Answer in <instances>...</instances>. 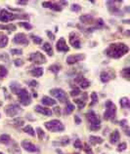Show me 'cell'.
I'll use <instances>...</instances> for the list:
<instances>
[{"label":"cell","mask_w":130,"mask_h":154,"mask_svg":"<svg viewBox=\"0 0 130 154\" xmlns=\"http://www.w3.org/2000/svg\"><path fill=\"white\" fill-rule=\"evenodd\" d=\"M129 52V47L124 43L116 42L109 44L107 49H105L104 53L106 56L112 59H120Z\"/></svg>","instance_id":"obj_1"},{"label":"cell","mask_w":130,"mask_h":154,"mask_svg":"<svg viewBox=\"0 0 130 154\" xmlns=\"http://www.w3.org/2000/svg\"><path fill=\"white\" fill-rule=\"evenodd\" d=\"M28 20L30 19V16L25 15V14H14L11 13L6 9H3L0 11V21L3 23H7L10 21H14V20Z\"/></svg>","instance_id":"obj_2"},{"label":"cell","mask_w":130,"mask_h":154,"mask_svg":"<svg viewBox=\"0 0 130 154\" xmlns=\"http://www.w3.org/2000/svg\"><path fill=\"white\" fill-rule=\"evenodd\" d=\"M106 110L104 112V119L105 120H112L115 122L116 117V106L112 100H107L105 103Z\"/></svg>","instance_id":"obj_3"},{"label":"cell","mask_w":130,"mask_h":154,"mask_svg":"<svg viewBox=\"0 0 130 154\" xmlns=\"http://www.w3.org/2000/svg\"><path fill=\"white\" fill-rule=\"evenodd\" d=\"M44 126H45V128L48 131H50L52 133H61L65 131L64 124L58 119H53L51 121H48V122L44 123Z\"/></svg>","instance_id":"obj_4"},{"label":"cell","mask_w":130,"mask_h":154,"mask_svg":"<svg viewBox=\"0 0 130 154\" xmlns=\"http://www.w3.org/2000/svg\"><path fill=\"white\" fill-rule=\"evenodd\" d=\"M16 95L18 96L19 102L21 103V104L25 105V106H27V105H30L32 103L31 96H30V94L28 93V91L27 90L26 88H21L17 92V94H16Z\"/></svg>","instance_id":"obj_5"},{"label":"cell","mask_w":130,"mask_h":154,"mask_svg":"<svg viewBox=\"0 0 130 154\" xmlns=\"http://www.w3.org/2000/svg\"><path fill=\"white\" fill-rule=\"evenodd\" d=\"M50 95L52 97H54V98H56L60 103H67L68 102L67 93L65 92L63 89H60V88L51 89V90H50Z\"/></svg>","instance_id":"obj_6"},{"label":"cell","mask_w":130,"mask_h":154,"mask_svg":"<svg viewBox=\"0 0 130 154\" xmlns=\"http://www.w3.org/2000/svg\"><path fill=\"white\" fill-rule=\"evenodd\" d=\"M4 111H5L6 115L9 116V117H15L19 115L20 113L23 112V109L21 108V106L16 103H11L9 105L4 108Z\"/></svg>","instance_id":"obj_7"},{"label":"cell","mask_w":130,"mask_h":154,"mask_svg":"<svg viewBox=\"0 0 130 154\" xmlns=\"http://www.w3.org/2000/svg\"><path fill=\"white\" fill-rule=\"evenodd\" d=\"M28 60L35 64H42V63H45L47 62L46 57L40 52L31 53V54L30 55V57H28Z\"/></svg>","instance_id":"obj_8"},{"label":"cell","mask_w":130,"mask_h":154,"mask_svg":"<svg viewBox=\"0 0 130 154\" xmlns=\"http://www.w3.org/2000/svg\"><path fill=\"white\" fill-rule=\"evenodd\" d=\"M85 115H86V119L89 123V126H99V125H101L100 117L93 110H89Z\"/></svg>","instance_id":"obj_9"},{"label":"cell","mask_w":130,"mask_h":154,"mask_svg":"<svg viewBox=\"0 0 130 154\" xmlns=\"http://www.w3.org/2000/svg\"><path fill=\"white\" fill-rule=\"evenodd\" d=\"M68 41L70 44L75 48V49H80L81 48V42L79 35L76 33L75 31H71L70 35H68Z\"/></svg>","instance_id":"obj_10"},{"label":"cell","mask_w":130,"mask_h":154,"mask_svg":"<svg viewBox=\"0 0 130 154\" xmlns=\"http://www.w3.org/2000/svg\"><path fill=\"white\" fill-rule=\"evenodd\" d=\"M13 42L16 44H21V45H28L30 40H28L27 36L25 33H23V32H19V33H17L14 36Z\"/></svg>","instance_id":"obj_11"},{"label":"cell","mask_w":130,"mask_h":154,"mask_svg":"<svg viewBox=\"0 0 130 154\" xmlns=\"http://www.w3.org/2000/svg\"><path fill=\"white\" fill-rule=\"evenodd\" d=\"M56 49L60 53H62V52L67 53V52L70 51V47L68 46V44L66 42V40H65V38L61 37L56 43Z\"/></svg>","instance_id":"obj_12"},{"label":"cell","mask_w":130,"mask_h":154,"mask_svg":"<svg viewBox=\"0 0 130 154\" xmlns=\"http://www.w3.org/2000/svg\"><path fill=\"white\" fill-rule=\"evenodd\" d=\"M85 58H86V56L84 54H76V55H71L68 56L66 62L68 64H74L75 63H78V62H81V60H84Z\"/></svg>","instance_id":"obj_13"},{"label":"cell","mask_w":130,"mask_h":154,"mask_svg":"<svg viewBox=\"0 0 130 154\" xmlns=\"http://www.w3.org/2000/svg\"><path fill=\"white\" fill-rule=\"evenodd\" d=\"M22 147L28 152H39V148L35 144L30 143V140H23Z\"/></svg>","instance_id":"obj_14"},{"label":"cell","mask_w":130,"mask_h":154,"mask_svg":"<svg viewBox=\"0 0 130 154\" xmlns=\"http://www.w3.org/2000/svg\"><path fill=\"white\" fill-rule=\"evenodd\" d=\"M42 7L47 8V9L54 10L56 12H61V11H62V6H61L58 2L44 1V2H42Z\"/></svg>","instance_id":"obj_15"},{"label":"cell","mask_w":130,"mask_h":154,"mask_svg":"<svg viewBox=\"0 0 130 154\" xmlns=\"http://www.w3.org/2000/svg\"><path fill=\"white\" fill-rule=\"evenodd\" d=\"M75 81L79 85V87H80V88L84 89V90H85V89H87V88L90 87V84H91L90 82H89V80H87V79L85 78L84 76H82V75L76 76V77H75Z\"/></svg>","instance_id":"obj_16"},{"label":"cell","mask_w":130,"mask_h":154,"mask_svg":"<svg viewBox=\"0 0 130 154\" xmlns=\"http://www.w3.org/2000/svg\"><path fill=\"white\" fill-rule=\"evenodd\" d=\"M116 77V73L113 71H102L100 74V79L103 83H108L109 80L113 79Z\"/></svg>","instance_id":"obj_17"},{"label":"cell","mask_w":130,"mask_h":154,"mask_svg":"<svg viewBox=\"0 0 130 154\" xmlns=\"http://www.w3.org/2000/svg\"><path fill=\"white\" fill-rule=\"evenodd\" d=\"M116 3L117 1H108L106 3L109 8V11L111 12L113 15H119L120 13V9L119 6H116Z\"/></svg>","instance_id":"obj_18"},{"label":"cell","mask_w":130,"mask_h":154,"mask_svg":"<svg viewBox=\"0 0 130 154\" xmlns=\"http://www.w3.org/2000/svg\"><path fill=\"white\" fill-rule=\"evenodd\" d=\"M79 21L82 23H85V25H94L96 23V20L95 18L93 17L91 15H82L79 17Z\"/></svg>","instance_id":"obj_19"},{"label":"cell","mask_w":130,"mask_h":154,"mask_svg":"<svg viewBox=\"0 0 130 154\" xmlns=\"http://www.w3.org/2000/svg\"><path fill=\"white\" fill-rule=\"evenodd\" d=\"M34 111L40 113L42 115H45V116H52V113L53 111L49 108H46V107H43L41 105H35L34 106Z\"/></svg>","instance_id":"obj_20"},{"label":"cell","mask_w":130,"mask_h":154,"mask_svg":"<svg viewBox=\"0 0 130 154\" xmlns=\"http://www.w3.org/2000/svg\"><path fill=\"white\" fill-rule=\"evenodd\" d=\"M86 102H87V94L86 93H84L83 96L81 97L80 99L75 98V100H74V103L78 105V109H82L85 106V104H86Z\"/></svg>","instance_id":"obj_21"},{"label":"cell","mask_w":130,"mask_h":154,"mask_svg":"<svg viewBox=\"0 0 130 154\" xmlns=\"http://www.w3.org/2000/svg\"><path fill=\"white\" fill-rule=\"evenodd\" d=\"M8 149H9V151L12 154H22L21 148H20L18 143H16V141H14V140H12V143L8 145Z\"/></svg>","instance_id":"obj_22"},{"label":"cell","mask_w":130,"mask_h":154,"mask_svg":"<svg viewBox=\"0 0 130 154\" xmlns=\"http://www.w3.org/2000/svg\"><path fill=\"white\" fill-rule=\"evenodd\" d=\"M119 139H120V135H119V130H115V131L111 134V136H109V143H111V144L115 145L119 141Z\"/></svg>","instance_id":"obj_23"},{"label":"cell","mask_w":130,"mask_h":154,"mask_svg":"<svg viewBox=\"0 0 130 154\" xmlns=\"http://www.w3.org/2000/svg\"><path fill=\"white\" fill-rule=\"evenodd\" d=\"M41 103L46 105V106H52V105H55L57 103V102L55 100H53L52 98H50V97L48 96H44L42 100H41Z\"/></svg>","instance_id":"obj_24"},{"label":"cell","mask_w":130,"mask_h":154,"mask_svg":"<svg viewBox=\"0 0 130 154\" xmlns=\"http://www.w3.org/2000/svg\"><path fill=\"white\" fill-rule=\"evenodd\" d=\"M11 143H12V139L9 135H7V134H2V135L0 136V143H2L4 145H9Z\"/></svg>","instance_id":"obj_25"},{"label":"cell","mask_w":130,"mask_h":154,"mask_svg":"<svg viewBox=\"0 0 130 154\" xmlns=\"http://www.w3.org/2000/svg\"><path fill=\"white\" fill-rule=\"evenodd\" d=\"M8 42H9L8 36L3 32H0V48H5L8 45Z\"/></svg>","instance_id":"obj_26"},{"label":"cell","mask_w":130,"mask_h":154,"mask_svg":"<svg viewBox=\"0 0 130 154\" xmlns=\"http://www.w3.org/2000/svg\"><path fill=\"white\" fill-rule=\"evenodd\" d=\"M89 141L92 145H97V144H101L104 143V140L100 137H96V136H90L89 137Z\"/></svg>","instance_id":"obj_27"},{"label":"cell","mask_w":130,"mask_h":154,"mask_svg":"<svg viewBox=\"0 0 130 154\" xmlns=\"http://www.w3.org/2000/svg\"><path fill=\"white\" fill-rule=\"evenodd\" d=\"M30 74L33 77H36V78H38V77H41L42 74H43V68L42 67H34V68H32V69L30 70Z\"/></svg>","instance_id":"obj_28"},{"label":"cell","mask_w":130,"mask_h":154,"mask_svg":"<svg viewBox=\"0 0 130 154\" xmlns=\"http://www.w3.org/2000/svg\"><path fill=\"white\" fill-rule=\"evenodd\" d=\"M42 49L45 51V53H47V55L48 56H50L52 57L53 55H54V52H53V48H52V45L50 43H48V42H45L42 45Z\"/></svg>","instance_id":"obj_29"},{"label":"cell","mask_w":130,"mask_h":154,"mask_svg":"<svg viewBox=\"0 0 130 154\" xmlns=\"http://www.w3.org/2000/svg\"><path fill=\"white\" fill-rule=\"evenodd\" d=\"M119 103H120V106L124 108V109H129L130 108V102H129V99L127 97H123L119 100Z\"/></svg>","instance_id":"obj_30"},{"label":"cell","mask_w":130,"mask_h":154,"mask_svg":"<svg viewBox=\"0 0 130 154\" xmlns=\"http://www.w3.org/2000/svg\"><path fill=\"white\" fill-rule=\"evenodd\" d=\"M75 109V106L72 103H71L70 102H68L67 104H66V107H65L64 109V113H65V115H70L71 113L74 111Z\"/></svg>","instance_id":"obj_31"},{"label":"cell","mask_w":130,"mask_h":154,"mask_svg":"<svg viewBox=\"0 0 130 154\" xmlns=\"http://www.w3.org/2000/svg\"><path fill=\"white\" fill-rule=\"evenodd\" d=\"M22 87H21V85H20L18 82H12L11 84H10V90H11V92L13 93V94H17V92L21 89Z\"/></svg>","instance_id":"obj_32"},{"label":"cell","mask_w":130,"mask_h":154,"mask_svg":"<svg viewBox=\"0 0 130 154\" xmlns=\"http://www.w3.org/2000/svg\"><path fill=\"white\" fill-rule=\"evenodd\" d=\"M128 121L126 119H123V120H121L120 122H119V125L121 126V128L123 129V131L124 133L126 134L127 136H129V127H128Z\"/></svg>","instance_id":"obj_33"},{"label":"cell","mask_w":130,"mask_h":154,"mask_svg":"<svg viewBox=\"0 0 130 154\" xmlns=\"http://www.w3.org/2000/svg\"><path fill=\"white\" fill-rule=\"evenodd\" d=\"M23 131L25 132L26 134H27V135L31 136V137H34L35 136V131L33 130V128L30 126V125H27V126H26L25 128H24Z\"/></svg>","instance_id":"obj_34"},{"label":"cell","mask_w":130,"mask_h":154,"mask_svg":"<svg viewBox=\"0 0 130 154\" xmlns=\"http://www.w3.org/2000/svg\"><path fill=\"white\" fill-rule=\"evenodd\" d=\"M12 123H13V125L16 127H22V126H24V124H25V120L23 118L18 117V118H15L13 121H12Z\"/></svg>","instance_id":"obj_35"},{"label":"cell","mask_w":130,"mask_h":154,"mask_svg":"<svg viewBox=\"0 0 130 154\" xmlns=\"http://www.w3.org/2000/svg\"><path fill=\"white\" fill-rule=\"evenodd\" d=\"M7 75H8V69L4 66H2V64H0V80L4 79Z\"/></svg>","instance_id":"obj_36"},{"label":"cell","mask_w":130,"mask_h":154,"mask_svg":"<svg viewBox=\"0 0 130 154\" xmlns=\"http://www.w3.org/2000/svg\"><path fill=\"white\" fill-rule=\"evenodd\" d=\"M120 75L126 80H130V73H129V67H125L120 71Z\"/></svg>","instance_id":"obj_37"},{"label":"cell","mask_w":130,"mask_h":154,"mask_svg":"<svg viewBox=\"0 0 130 154\" xmlns=\"http://www.w3.org/2000/svg\"><path fill=\"white\" fill-rule=\"evenodd\" d=\"M49 70L52 71L53 73L57 74L61 70V66L60 64H52V66H49Z\"/></svg>","instance_id":"obj_38"},{"label":"cell","mask_w":130,"mask_h":154,"mask_svg":"<svg viewBox=\"0 0 130 154\" xmlns=\"http://www.w3.org/2000/svg\"><path fill=\"white\" fill-rule=\"evenodd\" d=\"M97 102H98V95H97L96 92H92L91 93V103H90V106H93Z\"/></svg>","instance_id":"obj_39"},{"label":"cell","mask_w":130,"mask_h":154,"mask_svg":"<svg viewBox=\"0 0 130 154\" xmlns=\"http://www.w3.org/2000/svg\"><path fill=\"white\" fill-rule=\"evenodd\" d=\"M0 29H5L8 31H14V30H16V26L15 25H6V26L0 25Z\"/></svg>","instance_id":"obj_40"},{"label":"cell","mask_w":130,"mask_h":154,"mask_svg":"<svg viewBox=\"0 0 130 154\" xmlns=\"http://www.w3.org/2000/svg\"><path fill=\"white\" fill-rule=\"evenodd\" d=\"M36 134H37V137L40 140H42L44 139V137H45V133H44V131L40 127L36 128Z\"/></svg>","instance_id":"obj_41"},{"label":"cell","mask_w":130,"mask_h":154,"mask_svg":"<svg viewBox=\"0 0 130 154\" xmlns=\"http://www.w3.org/2000/svg\"><path fill=\"white\" fill-rule=\"evenodd\" d=\"M30 38L32 40V42H33L34 44H36V45H39V44L42 43V38L39 37V36H35V35H31Z\"/></svg>","instance_id":"obj_42"},{"label":"cell","mask_w":130,"mask_h":154,"mask_svg":"<svg viewBox=\"0 0 130 154\" xmlns=\"http://www.w3.org/2000/svg\"><path fill=\"white\" fill-rule=\"evenodd\" d=\"M126 148H127V143H125V141H123V143H121L119 144V146H117L116 150L119 151V152H122V151H124Z\"/></svg>","instance_id":"obj_43"},{"label":"cell","mask_w":130,"mask_h":154,"mask_svg":"<svg viewBox=\"0 0 130 154\" xmlns=\"http://www.w3.org/2000/svg\"><path fill=\"white\" fill-rule=\"evenodd\" d=\"M82 149L86 154H94L92 151V149H91V146L88 143H83V148Z\"/></svg>","instance_id":"obj_44"},{"label":"cell","mask_w":130,"mask_h":154,"mask_svg":"<svg viewBox=\"0 0 130 154\" xmlns=\"http://www.w3.org/2000/svg\"><path fill=\"white\" fill-rule=\"evenodd\" d=\"M19 26H20L25 27L26 29H27V30L32 29V26L30 25V23H27V22H20V23H19Z\"/></svg>","instance_id":"obj_45"},{"label":"cell","mask_w":130,"mask_h":154,"mask_svg":"<svg viewBox=\"0 0 130 154\" xmlns=\"http://www.w3.org/2000/svg\"><path fill=\"white\" fill-rule=\"evenodd\" d=\"M80 94H81L80 89L78 88V87H75V88L71 90V97H74V98H75V97H78V96L80 95Z\"/></svg>","instance_id":"obj_46"},{"label":"cell","mask_w":130,"mask_h":154,"mask_svg":"<svg viewBox=\"0 0 130 154\" xmlns=\"http://www.w3.org/2000/svg\"><path fill=\"white\" fill-rule=\"evenodd\" d=\"M74 146L75 148H78V149H82L83 148V143H81V140H75V143H74Z\"/></svg>","instance_id":"obj_47"},{"label":"cell","mask_w":130,"mask_h":154,"mask_svg":"<svg viewBox=\"0 0 130 154\" xmlns=\"http://www.w3.org/2000/svg\"><path fill=\"white\" fill-rule=\"evenodd\" d=\"M0 60L2 62H8L9 60V56L5 53H0Z\"/></svg>","instance_id":"obj_48"},{"label":"cell","mask_w":130,"mask_h":154,"mask_svg":"<svg viewBox=\"0 0 130 154\" xmlns=\"http://www.w3.org/2000/svg\"><path fill=\"white\" fill-rule=\"evenodd\" d=\"M71 9L74 12H79L81 10V7H80V5H78V4H72L71 6Z\"/></svg>","instance_id":"obj_49"},{"label":"cell","mask_w":130,"mask_h":154,"mask_svg":"<svg viewBox=\"0 0 130 154\" xmlns=\"http://www.w3.org/2000/svg\"><path fill=\"white\" fill-rule=\"evenodd\" d=\"M24 63H25V62H24L23 60H20V59L14 60V64L16 66H24Z\"/></svg>","instance_id":"obj_50"},{"label":"cell","mask_w":130,"mask_h":154,"mask_svg":"<svg viewBox=\"0 0 130 154\" xmlns=\"http://www.w3.org/2000/svg\"><path fill=\"white\" fill-rule=\"evenodd\" d=\"M11 54L12 55H18V56H21L23 54V51L21 49H11Z\"/></svg>","instance_id":"obj_51"},{"label":"cell","mask_w":130,"mask_h":154,"mask_svg":"<svg viewBox=\"0 0 130 154\" xmlns=\"http://www.w3.org/2000/svg\"><path fill=\"white\" fill-rule=\"evenodd\" d=\"M61 145H67V144H68L70 143V139L68 137H63L62 140H61V143H59Z\"/></svg>","instance_id":"obj_52"},{"label":"cell","mask_w":130,"mask_h":154,"mask_svg":"<svg viewBox=\"0 0 130 154\" xmlns=\"http://www.w3.org/2000/svg\"><path fill=\"white\" fill-rule=\"evenodd\" d=\"M27 85H28V86H30V87H37L38 86V83L36 82L35 80H31V81H28Z\"/></svg>","instance_id":"obj_53"},{"label":"cell","mask_w":130,"mask_h":154,"mask_svg":"<svg viewBox=\"0 0 130 154\" xmlns=\"http://www.w3.org/2000/svg\"><path fill=\"white\" fill-rule=\"evenodd\" d=\"M89 129L93 132H97L101 129V125H99V126H89Z\"/></svg>","instance_id":"obj_54"},{"label":"cell","mask_w":130,"mask_h":154,"mask_svg":"<svg viewBox=\"0 0 130 154\" xmlns=\"http://www.w3.org/2000/svg\"><path fill=\"white\" fill-rule=\"evenodd\" d=\"M75 122L78 125L81 124V119H80V117L78 115H75Z\"/></svg>","instance_id":"obj_55"},{"label":"cell","mask_w":130,"mask_h":154,"mask_svg":"<svg viewBox=\"0 0 130 154\" xmlns=\"http://www.w3.org/2000/svg\"><path fill=\"white\" fill-rule=\"evenodd\" d=\"M54 112L56 113V115H57V116H60V115H61V109H60V107H59V106H56V107L54 108Z\"/></svg>","instance_id":"obj_56"},{"label":"cell","mask_w":130,"mask_h":154,"mask_svg":"<svg viewBox=\"0 0 130 154\" xmlns=\"http://www.w3.org/2000/svg\"><path fill=\"white\" fill-rule=\"evenodd\" d=\"M47 35L49 36V38H50L51 40H54V39H55V35L53 34L51 31H47Z\"/></svg>","instance_id":"obj_57"},{"label":"cell","mask_w":130,"mask_h":154,"mask_svg":"<svg viewBox=\"0 0 130 154\" xmlns=\"http://www.w3.org/2000/svg\"><path fill=\"white\" fill-rule=\"evenodd\" d=\"M17 3L19 4V5H26V4H27V1H18Z\"/></svg>","instance_id":"obj_58"},{"label":"cell","mask_w":130,"mask_h":154,"mask_svg":"<svg viewBox=\"0 0 130 154\" xmlns=\"http://www.w3.org/2000/svg\"><path fill=\"white\" fill-rule=\"evenodd\" d=\"M32 92H33V97H34V98H37V94L34 93V91H32Z\"/></svg>","instance_id":"obj_59"},{"label":"cell","mask_w":130,"mask_h":154,"mask_svg":"<svg viewBox=\"0 0 130 154\" xmlns=\"http://www.w3.org/2000/svg\"><path fill=\"white\" fill-rule=\"evenodd\" d=\"M57 152H58V154H64L61 150H59V149H57Z\"/></svg>","instance_id":"obj_60"},{"label":"cell","mask_w":130,"mask_h":154,"mask_svg":"<svg viewBox=\"0 0 130 154\" xmlns=\"http://www.w3.org/2000/svg\"><path fill=\"white\" fill-rule=\"evenodd\" d=\"M2 104H3V103H2V102H1V100H0V107L2 106Z\"/></svg>","instance_id":"obj_61"},{"label":"cell","mask_w":130,"mask_h":154,"mask_svg":"<svg viewBox=\"0 0 130 154\" xmlns=\"http://www.w3.org/2000/svg\"><path fill=\"white\" fill-rule=\"evenodd\" d=\"M72 154H80V153H72Z\"/></svg>","instance_id":"obj_62"},{"label":"cell","mask_w":130,"mask_h":154,"mask_svg":"<svg viewBox=\"0 0 130 154\" xmlns=\"http://www.w3.org/2000/svg\"><path fill=\"white\" fill-rule=\"evenodd\" d=\"M0 154H4V153H2V152H0Z\"/></svg>","instance_id":"obj_63"},{"label":"cell","mask_w":130,"mask_h":154,"mask_svg":"<svg viewBox=\"0 0 130 154\" xmlns=\"http://www.w3.org/2000/svg\"><path fill=\"white\" fill-rule=\"evenodd\" d=\"M0 117H1V116H0Z\"/></svg>","instance_id":"obj_64"}]
</instances>
